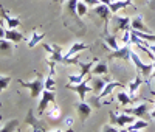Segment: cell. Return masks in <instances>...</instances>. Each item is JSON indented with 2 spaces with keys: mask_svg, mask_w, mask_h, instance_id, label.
I'll return each mask as SVG.
<instances>
[{
  "mask_svg": "<svg viewBox=\"0 0 155 132\" xmlns=\"http://www.w3.org/2000/svg\"><path fill=\"white\" fill-rule=\"evenodd\" d=\"M41 45H42V47L47 50V53H48L47 59H48V64H50V75H54V65H56L58 62L62 64V61H64L62 48H61L59 45H56V44H41Z\"/></svg>",
  "mask_w": 155,
  "mask_h": 132,
  "instance_id": "6da1fadb",
  "label": "cell"
},
{
  "mask_svg": "<svg viewBox=\"0 0 155 132\" xmlns=\"http://www.w3.org/2000/svg\"><path fill=\"white\" fill-rule=\"evenodd\" d=\"M130 61H132V64L135 65L138 75H141V76H143V79L149 81V79L152 78V73H153V62H152V64L143 62V61H141V58H140V55H138L137 51H134V50H132V53H130Z\"/></svg>",
  "mask_w": 155,
  "mask_h": 132,
  "instance_id": "7a4b0ae2",
  "label": "cell"
},
{
  "mask_svg": "<svg viewBox=\"0 0 155 132\" xmlns=\"http://www.w3.org/2000/svg\"><path fill=\"white\" fill-rule=\"evenodd\" d=\"M19 83H20V86H23L25 89L30 90V95H31L33 100L39 98L42 95V92L45 90V81L41 78V75H37L33 81H23V79H19Z\"/></svg>",
  "mask_w": 155,
  "mask_h": 132,
  "instance_id": "3957f363",
  "label": "cell"
},
{
  "mask_svg": "<svg viewBox=\"0 0 155 132\" xmlns=\"http://www.w3.org/2000/svg\"><path fill=\"white\" fill-rule=\"evenodd\" d=\"M130 17L127 16H120V14H113L110 19V25H112V33H123L130 30Z\"/></svg>",
  "mask_w": 155,
  "mask_h": 132,
  "instance_id": "277c9868",
  "label": "cell"
},
{
  "mask_svg": "<svg viewBox=\"0 0 155 132\" xmlns=\"http://www.w3.org/2000/svg\"><path fill=\"white\" fill-rule=\"evenodd\" d=\"M93 12L95 14L104 22V34L106 33H110L109 31V26H110V19H112V11H110V8H109V5H106V3H99V5H96L95 8H93Z\"/></svg>",
  "mask_w": 155,
  "mask_h": 132,
  "instance_id": "5b68a950",
  "label": "cell"
},
{
  "mask_svg": "<svg viewBox=\"0 0 155 132\" xmlns=\"http://www.w3.org/2000/svg\"><path fill=\"white\" fill-rule=\"evenodd\" d=\"M110 123L115 124V126H120V127H127L130 126L132 123L137 121V117L130 115V113H115V112H110Z\"/></svg>",
  "mask_w": 155,
  "mask_h": 132,
  "instance_id": "8992f818",
  "label": "cell"
},
{
  "mask_svg": "<svg viewBox=\"0 0 155 132\" xmlns=\"http://www.w3.org/2000/svg\"><path fill=\"white\" fill-rule=\"evenodd\" d=\"M67 89L76 92V93L79 95L81 101H85L87 93H93V89H92V86H90V78L84 79V81L79 83V84H67Z\"/></svg>",
  "mask_w": 155,
  "mask_h": 132,
  "instance_id": "52a82bcc",
  "label": "cell"
},
{
  "mask_svg": "<svg viewBox=\"0 0 155 132\" xmlns=\"http://www.w3.org/2000/svg\"><path fill=\"white\" fill-rule=\"evenodd\" d=\"M130 53H132V45H123L118 50L110 51V55L107 56L109 61H130Z\"/></svg>",
  "mask_w": 155,
  "mask_h": 132,
  "instance_id": "ba28073f",
  "label": "cell"
},
{
  "mask_svg": "<svg viewBox=\"0 0 155 132\" xmlns=\"http://www.w3.org/2000/svg\"><path fill=\"white\" fill-rule=\"evenodd\" d=\"M56 96H54V90H44L41 95V101H39V115H42L48 107L50 104H54Z\"/></svg>",
  "mask_w": 155,
  "mask_h": 132,
  "instance_id": "9c48e42d",
  "label": "cell"
},
{
  "mask_svg": "<svg viewBox=\"0 0 155 132\" xmlns=\"http://www.w3.org/2000/svg\"><path fill=\"white\" fill-rule=\"evenodd\" d=\"M25 123L31 126L33 132H45V126H44V124L34 117V110H33V109L28 110L27 117H25Z\"/></svg>",
  "mask_w": 155,
  "mask_h": 132,
  "instance_id": "30bf717a",
  "label": "cell"
},
{
  "mask_svg": "<svg viewBox=\"0 0 155 132\" xmlns=\"http://www.w3.org/2000/svg\"><path fill=\"white\" fill-rule=\"evenodd\" d=\"M76 5H78V0H67V3H65V16H68L78 25H82L81 17H79V14H78V11H76Z\"/></svg>",
  "mask_w": 155,
  "mask_h": 132,
  "instance_id": "8fae6325",
  "label": "cell"
},
{
  "mask_svg": "<svg viewBox=\"0 0 155 132\" xmlns=\"http://www.w3.org/2000/svg\"><path fill=\"white\" fill-rule=\"evenodd\" d=\"M149 112V106L146 103H141V104H135L134 107H129V109H124V113H130L137 118H144Z\"/></svg>",
  "mask_w": 155,
  "mask_h": 132,
  "instance_id": "7c38bea8",
  "label": "cell"
},
{
  "mask_svg": "<svg viewBox=\"0 0 155 132\" xmlns=\"http://www.w3.org/2000/svg\"><path fill=\"white\" fill-rule=\"evenodd\" d=\"M130 28L135 30V31H141V33H153L149 26L144 23V19L141 17V16L132 17V20H130Z\"/></svg>",
  "mask_w": 155,
  "mask_h": 132,
  "instance_id": "4fadbf2b",
  "label": "cell"
},
{
  "mask_svg": "<svg viewBox=\"0 0 155 132\" xmlns=\"http://www.w3.org/2000/svg\"><path fill=\"white\" fill-rule=\"evenodd\" d=\"M0 14H2V19L6 22L8 28H19V26H20V19H19V17H14V16H11L3 6H0Z\"/></svg>",
  "mask_w": 155,
  "mask_h": 132,
  "instance_id": "5bb4252c",
  "label": "cell"
},
{
  "mask_svg": "<svg viewBox=\"0 0 155 132\" xmlns=\"http://www.w3.org/2000/svg\"><path fill=\"white\" fill-rule=\"evenodd\" d=\"M88 48V45L87 44H84V42H74V44H71V47H70V50L64 55V61H62V64L65 62L68 58H73L74 55H78V53H81V51H84V50H87Z\"/></svg>",
  "mask_w": 155,
  "mask_h": 132,
  "instance_id": "9a60e30c",
  "label": "cell"
},
{
  "mask_svg": "<svg viewBox=\"0 0 155 132\" xmlns=\"http://www.w3.org/2000/svg\"><path fill=\"white\" fill-rule=\"evenodd\" d=\"M76 110H78V115H79V120L84 123L87 118L90 117V113H92V107L85 103V101H79V104L76 106Z\"/></svg>",
  "mask_w": 155,
  "mask_h": 132,
  "instance_id": "2e32d148",
  "label": "cell"
},
{
  "mask_svg": "<svg viewBox=\"0 0 155 132\" xmlns=\"http://www.w3.org/2000/svg\"><path fill=\"white\" fill-rule=\"evenodd\" d=\"M5 39L11 41L12 44H19L23 41V34L20 31H17V28H6L5 31Z\"/></svg>",
  "mask_w": 155,
  "mask_h": 132,
  "instance_id": "e0dca14e",
  "label": "cell"
},
{
  "mask_svg": "<svg viewBox=\"0 0 155 132\" xmlns=\"http://www.w3.org/2000/svg\"><path fill=\"white\" fill-rule=\"evenodd\" d=\"M130 5H132L130 0H115V2H110L109 8H110V11H112V14H118L121 9L130 6Z\"/></svg>",
  "mask_w": 155,
  "mask_h": 132,
  "instance_id": "ac0fdd59",
  "label": "cell"
},
{
  "mask_svg": "<svg viewBox=\"0 0 155 132\" xmlns=\"http://www.w3.org/2000/svg\"><path fill=\"white\" fill-rule=\"evenodd\" d=\"M109 73V65L104 61H96L93 69H92V75L93 76H99V75H107Z\"/></svg>",
  "mask_w": 155,
  "mask_h": 132,
  "instance_id": "d6986e66",
  "label": "cell"
},
{
  "mask_svg": "<svg viewBox=\"0 0 155 132\" xmlns=\"http://www.w3.org/2000/svg\"><path fill=\"white\" fill-rule=\"evenodd\" d=\"M116 87H121V89H124V84H123V83H118V81L107 83V84H106V87L102 89V92L99 93V100H101V98H106V96H109V95L112 93V92H113Z\"/></svg>",
  "mask_w": 155,
  "mask_h": 132,
  "instance_id": "ffe728a7",
  "label": "cell"
},
{
  "mask_svg": "<svg viewBox=\"0 0 155 132\" xmlns=\"http://www.w3.org/2000/svg\"><path fill=\"white\" fill-rule=\"evenodd\" d=\"M106 81H102V79L99 78V76H96V78H90V86H92V89H93V93H101L102 92V89L106 87Z\"/></svg>",
  "mask_w": 155,
  "mask_h": 132,
  "instance_id": "44dd1931",
  "label": "cell"
},
{
  "mask_svg": "<svg viewBox=\"0 0 155 132\" xmlns=\"http://www.w3.org/2000/svg\"><path fill=\"white\" fill-rule=\"evenodd\" d=\"M45 37V33H41V31H34L31 34V37L28 39V48H34L37 44H41Z\"/></svg>",
  "mask_w": 155,
  "mask_h": 132,
  "instance_id": "7402d4cb",
  "label": "cell"
},
{
  "mask_svg": "<svg viewBox=\"0 0 155 132\" xmlns=\"http://www.w3.org/2000/svg\"><path fill=\"white\" fill-rule=\"evenodd\" d=\"M11 53H12V42L8 39H0V55L9 56Z\"/></svg>",
  "mask_w": 155,
  "mask_h": 132,
  "instance_id": "603a6c76",
  "label": "cell"
},
{
  "mask_svg": "<svg viewBox=\"0 0 155 132\" xmlns=\"http://www.w3.org/2000/svg\"><path fill=\"white\" fill-rule=\"evenodd\" d=\"M115 95H116V100L120 101V104L123 106V107H126V106L134 103V98L129 95V92H118V93H115Z\"/></svg>",
  "mask_w": 155,
  "mask_h": 132,
  "instance_id": "cb8c5ba5",
  "label": "cell"
},
{
  "mask_svg": "<svg viewBox=\"0 0 155 132\" xmlns=\"http://www.w3.org/2000/svg\"><path fill=\"white\" fill-rule=\"evenodd\" d=\"M104 42H106V47L112 48V51L120 48V45H118V41H116V36H115V34L106 33V34H104Z\"/></svg>",
  "mask_w": 155,
  "mask_h": 132,
  "instance_id": "d4e9b609",
  "label": "cell"
},
{
  "mask_svg": "<svg viewBox=\"0 0 155 132\" xmlns=\"http://www.w3.org/2000/svg\"><path fill=\"white\" fill-rule=\"evenodd\" d=\"M141 83H143V76L137 73V76H135V79H134V81H132V83H129V95H130V96H134V95H135V92L140 89Z\"/></svg>",
  "mask_w": 155,
  "mask_h": 132,
  "instance_id": "484cf974",
  "label": "cell"
},
{
  "mask_svg": "<svg viewBox=\"0 0 155 132\" xmlns=\"http://www.w3.org/2000/svg\"><path fill=\"white\" fill-rule=\"evenodd\" d=\"M47 117L50 118V120H59V118H61V107H59L56 103L51 104V107L47 112Z\"/></svg>",
  "mask_w": 155,
  "mask_h": 132,
  "instance_id": "4316f807",
  "label": "cell"
},
{
  "mask_svg": "<svg viewBox=\"0 0 155 132\" xmlns=\"http://www.w3.org/2000/svg\"><path fill=\"white\" fill-rule=\"evenodd\" d=\"M17 127H19V120H11L5 126L0 127V132H16Z\"/></svg>",
  "mask_w": 155,
  "mask_h": 132,
  "instance_id": "83f0119b",
  "label": "cell"
},
{
  "mask_svg": "<svg viewBox=\"0 0 155 132\" xmlns=\"http://www.w3.org/2000/svg\"><path fill=\"white\" fill-rule=\"evenodd\" d=\"M149 126L147 121H143V120H137L135 123H132L130 126H127L129 132H134V130H141V129H146Z\"/></svg>",
  "mask_w": 155,
  "mask_h": 132,
  "instance_id": "f1b7e54d",
  "label": "cell"
},
{
  "mask_svg": "<svg viewBox=\"0 0 155 132\" xmlns=\"http://www.w3.org/2000/svg\"><path fill=\"white\" fill-rule=\"evenodd\" d=\"M76 11H78V14H79V17L87 16V12H88V6H87V3H85V2H82V0H78Z\"/></svg>",
  "mask_w": 155,
  "mask_h": 132,
  "instance_id": "f546056e",
  "label": "cell"
},
{
  "mask_svg": "<svg viewBox=\"0 0 155 132\" xmlns=\"http://www.w3.org/2000/svg\"><path fill=\"white\" fill-rule=\"evenodd\" d=\"M12 78L11 76H6V75H0V93H2L3 90L8 89V86L11 84Z\"/></svg>",
  "mask_w": 155,
  "mask_h": 132,
  "instance_id": "4dcf8cb0",
  "label": "cell"
},
{
  "mask_svg": "<svg viewBox=\"0 0 155 132\" xmlns=\"http://www.w3.org/2000/svg\"><path fill=\"white\" fill-rule=\"evenodd\" d=\"M84 76L79 73V75H68V81L70 83H74V84H79V83H82L84 81Z\"/></svg>",
  "mask_w": 155,
  "mask_h": 132,
  "instance_id": "1f68e13d",
  "label": "cell"
},
{
  "mask_svg": "<svg viewBox=\"0 0 155 132\" xmlns=\"http://www.w3.org/2000/svg\"><path fill=\"white\" fill-rule=\"evenodd\" d=\"M45 89H47V90H54V79H53V75H50V76L45 79Z\"/></svg>",
  "mask_w": 155,
  "mask_h": 132,
  "instance_id": "d6a6232c",
  "label": "cell"
},
{
  "mask_svg": "<svg viewBox=\"0 0 155 132\" xmlns=\"http://www.w3.org/2000/svg\"><path fill=\"white\" fill-rule=\"evenodd\" d=\"M101 132H120V130L115 127V124H112V123H110V124H104V126H102Z\"/></svg>",
  "mask_w": 155,
  "mask_h": 132,
  "instance_id": "836d02e7",
  "label": "cell"
},
{
  "mask_svg": "<svg viewBox=\"0 0 155 132\" xmlns=\"http://www.w3.org/2000/svg\"><path fill=\"white\" fill-rule=\"evenodd\" d=\"M82 2H85L88 8H95L96 5H99V3H101L99 0H82Z\"/></svg>",
  "mask_w": 155,
  "mask_h": 132,
  "instance_id": "e575fe53",
  "label": "cell"
},
{
  "mask_svg": "<svg viewBox=\"0 0 155 132\" xmlns=\"http://www.w3.org/2000/svg\"><path fill=\"white\" fill-rule=\"evenodd\" d=\"M5 31H6V30L3 28L2 25H0V39H5Z\"/></svg>",
  "mask_w": 155,
  "mask_h": 132,
  "instance_id": "d590c367",
  "label": "cell"
},
{
  "mask_svg": "<svg viewBox=\"0 0 155 132\" xmlns=\"http://www.w3.org/2000/svg\"><path fill=\"white\" fill-rule=\"evenodd\" d=\"M65 124H67L68 127H70V126L73 124V118H71V117H68V118H67V120H65Z\"/></svg>",
  "mask_w": 155,
  "mask_h": 132,
  "instance_id": "8d00e7d4",
  "label": "cell"
},
{
  "mask_svg": "<svg viewBox=\"0 0 155 132\" xmlns=\"http://www.w3.org/2000/svg\"><path fill=\"white\" fill-rule=\"evenodd\" d=\"M51 132H73L71 129H68V130H62V129H54V130H51Z\"/></svg>",
  "mask_w": 155,
  "mask_h": 132,
  "instance_id": "74e56055",
  "label": "cell"
},
{
  "mask_svg": "<svg viewBox=\"0 0 155 132\" xmlns=\"http://www.w3.org/2000/svg\"><path fill=\"white\" fill-rule=\"evenodd\" d=\"M99 2H101V3H106V5H110L112 0H99Z\"/></svg>",
  "mask_w": 155,
  "mask_h": 132,
  "instance_id": "f35d334b",
  "label": "cell"
},
{
  "mask_svg": "<svg viewBox=\"0 0 155 132\" xmlns=\"http://www.w3.org/2000/svg\"><path fill=\"white\" fill-rule=\"evenodd\" d=\"M120 132H129V129H127V127H121V130H120Z\"/></svg>",
  "mask_w": 155,
  "mask_h": 132,
  "instance_id": "ab89813d",
  "label": "cell"
},
{
  "mask_svg": "<svg viewBox=\"0 0 155 132\" xmlns=\"http://www.w3.org/2000/svg\"><path fill=\"white\" fill-rule=\"evenodd\" d=\"M16 132H22V130H20V129H19V127H17V129H16Z\"/></svg>",
  "mask_w": 155,
  "mask_h": 132,
  "instance_id": "60d3db41",
  "label": "cell"
},
{
  "mask_svg": "<svg viewBox=\"0 0 155 132\" xmlns=\"http://www.w3.org/2000/svg\"><path fill=\"white\" fill-rule=\"evenodd\" d=\"M134 132H141V130H134Z\"/></svg>",
  "mask_w": 155,
  "mask_h": 132,
  "instance_id": "b9f144b4",
  "label": "cell"
},
{
  "mask_svg": "<svg viewBox=\"0 0 155 132\" xmlns=\"http://www.w3.org/2000/svg\"><path fill=\"white\" fill-rule=\"evenodd\" d=\"M0 121H2V117H0Z\"/></svg>",
  "mask_w": 155,
  "mask_h": 132,
  "instance_id": "7bdbcfd3",
  "label": "cell"
},
{
  "mask_svg": "<svg viewBox=\"0 0 155 132\" xmlns=\"http://www.w3.org/2000/svg\"><path fill=\"white\" fill-rule=\"evenodd\" d=\"M112 2H115V0H112Z\"/></svg>",
  "mask_w": 155,
  "mask_h": 132,
  "instance_id": "ee69618b",
  "label": "cell"
}]
</instances>
